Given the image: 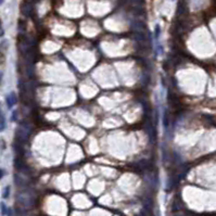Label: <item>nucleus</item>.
<instances>
[{
    "mask_svg": "<svg viewBox=\"0 0 216 216\" xmlns=\"http://www.w3.org/2000/svg\"><path fill=\"white\" fill-rule=\"evenodd\" d=\"M16 102H18V97H16L14 92H11V94H9L7 96V104L9 109H11L12 106H15Z\"/></svg>",
    "mask_w": 216,
    "mask_h": 216,
    "instance_id": "f257e3e1",
    "label": "nucleus"
},
{
    "mask_svg": "<svg viewBox=\"0 0 216 216\" xmlns=\"http://www.w3.org/2000/svg\"><path fill=\"white\" fill-rule=\"evenodd\" d=\"M6 127V118H4V112L1 110V104H0V130L4 129Z\"/></svg>",
    "mask_w": 216,
    "mask_h": 216,
    "instance_id": "f03ea898",
    "label": "nucleus"
},
{
    "mask_svg": "<svg viewBox=\"0 0 216 216\" xmlns=\"http://www.w3.org/2000/svg\"><path fill=\"white\" fill-rule=\"evenodd\" d=\"M9 194H10V187L8 186V187H6V188H4V194H2L4 199H7V198L9 197Z\"/></svg>",
    "mask_w": 216,
    "mask_h": 216,
    "instance_id": "7ed1b4c3",
    "label": "nucleus"
},
{
    "mask_svg": "<svg viewBox=\"0 0 216 216\" xmlns=\"http://www.w3.org/2000/svg\"><path fill=\"white\" fill-rule=\"evenodd\" d=\"M7 208H6V205H4V203H1V213L4 214V215H7L8 212H7Z\"/></svg>",
    "mask_w": 216,
    "mask_h": 216,
    "instance_id": "20e7f679",
    "label": "nucleus"
},
{
    "mask_svg": "<svg viewBox=\"0 0 216 216\" xmlns=\"http://www.w3.org/2000/svg\"><path fill=\"white\" fill-rule=\"evenodd\" d=\"M4 34V27H2V23L0 21V37H2Z\"/></svg>",
    "mask_w": 216,
    "mask_h": 216,
    "instance_id": "39448f33",
    "label": "nucleus"
},
{
    "mask_svg": "<svg viewBox=\"0 0 216 216\" xmlns=\"http://www.w3.org/2000/svg\"><path fill=\"white\" fill-rule=\"evenodd\" d=\"M2 176H4V170H0V179L2 178Z\"/></svg>",
    "mask_w": 216,
    "mask_h": 216,
    "instance_id": "423d86ee",
    "label": "nucleus"
},
{
    "mask_svg": "<svg viewBox=\"0 0 216 216\" xmlns=\"http://www.w3.org/2000/svg\"><path fill=\"white\" fill-rule=\"evenodd\" d=\"M2 2H4V0H0V4H2Z\"/></svg>",
    "mask_w": 216,
    "mask_h": 216,
    "instance_id": "0eeeda50",
    "label": "nucleus"
}]
</instances>
